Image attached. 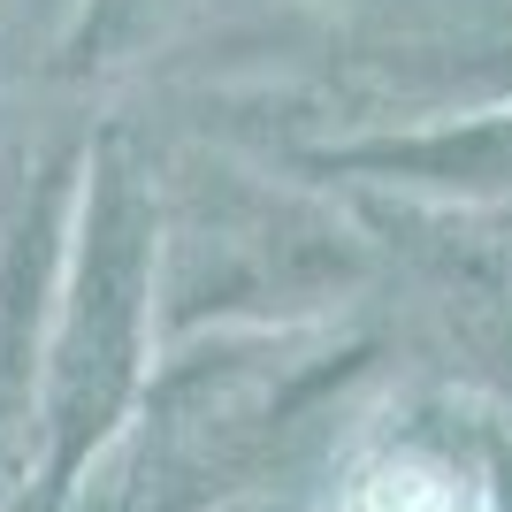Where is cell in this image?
Here are the masks:
<instances>
[{
    "instance_id": "obj_1",
    "label": "cell",
    "mask_w": 512,
    "mask_h": 512,
    "mask_svg": "<svg viewBox=\"0 0 512 512\" xmlns=\"http://www.w3.org/2000/svg\"><path fill=\"white\" fill-rule=\"evenodd\" d=\"M153 283H161V192L138 146L107 130L85 161L62 306L46 337V497H62L123 421L146 367V314L161 299Z\"/></svg>"
},
{
    "instance_id": "obj_2",
    "label": "cell",
    "mask_w": 512,
    "mask_h": 512,
    "mask_svg": "<svg viewBox=\"0 0 512 512\" xmlns=\"http://www.w3.org/2000/svg\"><path fill=\"white\" fill-rule=\"evenodd\" d=\"M329 161L390 176V184L459 192V199H512V107L505 115H474V123L406 130V138H367V146H344Z\"/></svg>"
},
{
    "instance_id": "obj_3",
    "label": "cell",
    "mask_w": 512,
    "mask_h": 512,
    "mask_svg": "<svg viewBox=\"0 0 512 512\" xmlns=\"http://www.w3.org/2000/svg\"><path fill=\"white\" fill-rule=\"evenodd\" d=\"M46 222H54L46 207L16 214V230L0 245V459L16 451V428L31 413V329L46 299V260H54Z\"/></svg>"
}]
</instances>
